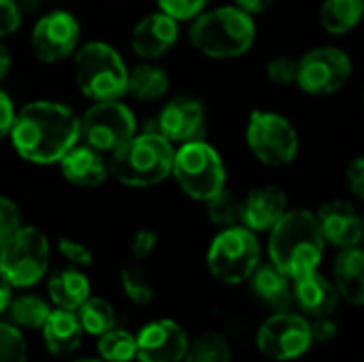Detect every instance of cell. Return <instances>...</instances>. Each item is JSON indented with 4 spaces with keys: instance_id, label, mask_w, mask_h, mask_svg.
<instances>
[{
    "instance_id": "1",
    "label": "cell",
    "mask_w": 364,
    "mask_h": 362,
    "mask_svg": "<svg viewBox=\"0 0 364 362\" xmlns=\"http://www.w3.org/2000/svg\"><path fill=\"white\" fill-rule=\"evenodd\" d=\"M9 139L21 160L38 166L58 164L81 141L79 115L58 100H32L15 111Z\"/></svg>"
},
{
    "instance_id": "2",
    "label": "cell",
    "mask_w": 364,
    "mask_h": 362,
    "mask_svg": "<svg viewBox=\"0 0 364 362\" xmlns=\"http://www.w3.org/2000/svg\"><path fill=\"white\" fill-rule=\"evenodd\" d=\"M269 233V258L273 267L286 273L292 282L318 271L326 241L314 211L288 209Z\"/></svg>"
},
{
    "instance_id": "3",
    "label": "cell",
    "mask_w": 364,
    "mask_h": 362,
    "mask_svg": "<svg viewBox=\"0 0 364 362\" xmlns=\"http://www.w3.org/2000/svg\"><path fill=\"white\" fill-rule=\"evenodd\" d=\"M175 145L158 130H143L109 154V177L128 188H154L171 177Z\"/></svg>"
},
{
    "instance_id": "4",
    "label": "cell",
    "mask_w": 364,
    "mask_h": 362,
    "mask_svg": "<svg viewBox=\"0 0 364 362\" xmlns=\"http://www.w3.org/2000/svg\"><path fill=\"white\" fill-rule=\"evenodd\" d=\"M254 17L235 4L203 11L190 26L192 47L211 60H237L254 47Z\"/></svg>"
},
{
    "instance_id": "5",
    "label": "cell",
    "mask_w": 364,
    "mask_h": 362,
    "mask_svg": "<svg viewBox=\"0 0 364 362\" xmlns=\"http://www.w3.org/2000/svg\"><path fill=\"white\" fill-rule=\"evenodd\" d=\"M73 68L75 83L87 100L100 102L126 96L128 66L113 45L105 41L79 45L73 53Z\"/></svg>"
},
{
    "instance_id": "6",
    "label": "cell",
    "mask_w": 364,
    "mask_h": 362,
    "mask_svg": "<svg viewBox=\"0 0 364 362\" xmlns=\"http://www.w3.org/2000/svg\"><path fill=\"white\" fill-rule=\"evenodd\" d=\"M171 177L186 196L205 203L226 188V164L211 143L198 139L175 147Z\"/></svg>"
},
{
    "instance_id": "7",
    "label": "cell",
    "mask_w": 364,
    "mask_h": 362,
    "mask_svg": "<svg viewBox=\"0 0 364 362\" xmlns=\"http://www.w3.org/2000/svg\"><path fill=\"white\" fill-rule=\"evenodd\" d=\"M51 258L47 235L36 226H19L0 245V277L11 288H32L38 284Z\"/></svg>"
},
{
    "instance_id": "8",
    "label": "cell",
    "mask_w": 364,
    "mask_h": 362,
    "mask_svg": "<svg viewBox=\"0 0 364 362\" xmlns=\"http://www.w3.org/2000/svg\"><path fill=\"white\" fill-rule=\"evenodd\" d=\"M262 258L260 241L250 228L235 224L220 228L207 252V267L215 280L228 286L243 284L258 269Z\"/></svg>"
},
{
    "instance_id": "9",
    "label": "cell",
    "mask_w": 364,
    "mask_h": 362,
    "mask_svg": "<svg viewBox=\"0 0 364 362\" xmlns=\"http://www.w3.org/2000/svg\"><path fill=\"white\" fill-rule=\"evenodd\" d=\"M245 143L258 162L273 169L292 164L301 149V139L292 122L282 113L262 109L250 113Z\"/></svg>"
},
{
    "instance_id": "10",
    "label": "cell",
    "mask_w": 364,
    "mask_h": 362,
    "mask_svg": "<svg viewBox=\"0 0 364 362\" xmlns=\"http://www.w3.org/2000/svg\"><path fill=\"white\" fill-rule=\"evenodd\" d=\"M136 115L126 102H122V98L94 102L79 117V139L105 156L122 147L136 134Z\"/></svg>"
},
{
    "instance_id": "11",
    "label": "cell",
    "mask_w": 364,
    "mask_h": 362,
    "mask_svg": "<svg viewBox=\"0 0 364 362\" xmlns=\"http://www.w3.org/2000/svg\"><path fill=\"white\" fill-rule=\"evenodd\" d=\"M296 85L309 96H331L346 87L352 79V58L333 45L309 49L296 60Z\"/></svg>"
},
{
    "instance_id": "12",
    "label": "cell",
    "mask_w": 364,
    "mask_h": 362,
    "mask_svg": "<svg viewBox=\"0 0 364 362\" xmlns=\"http://www.w3.org/2000/svg\"><path fill=\"white\" fill-rule=\"evenodd\" d=\"M81 26L79 19L64 9L41 15L30 32V47L38 62L58 64L68 60L79 47Z\"/></svg>"
},
{
    "instance_id": "13",
    "label": "cell",
    "mask_w": 364,
    "mask_h": 362,
    "mask_svg": "<svg viewBox=\"0 0 364 362\" xmlns=\"http://www.w3.org/2000/svg\"><path fill=\"white\" fill-rule=\"evenodd\" d=\"M309 320L292 312H275L256 335L258 350L273 361H294L311 348Z\"/></svg>"
},
{
    "instance_id": "14",
    "label": "cell",
    "mask_w": 364,
    "mask_h": 362,
    "mask_svg": "<svg viewBox=\"0 0 364 362\" xmlns=\"http://www.w3.org/2000/svg\"><path fill=\"white\" fill-rule=\"evenodd\" d=\"M156 130L168 139L173 145L205 139L207 132V111L203 100L181 94L171 98L158 113Z\"/></svg>"
},
{
    "instance_id": "15",
    "label": "cell",
    "mask_w": 364,
    "mask_h": 362,
    "mask_svg": "<svg viewBox=\"0 0 364 362\" xmlns=\"http://www.w3.org/2000/svg\"><path fill=\"white\" fill-rule=\"evenodd\" d=\"M134 339L141 362H181L190 344L186 331L173 320L149 322Z\"/></svg>"
},
{
    "instance_id": "16",
    "label": "cell",
    "mask_w": 364,
    "mask_h": 362,
    "mask_svg": "<svg viewBox=\"0 0 364 362\" xmlns=\"http://www.w3.org/2000/svg\"><path fill=\"white\" fill-rule=\"evenodd\" d=\"M179 41V21L162 11L141 17L130 32V47L143 60H158L166 55Z\"/></svg>"
},
{
    "instance_id": "17",
    "label": "cell",
    "mask_w": 364,
    "mask_h": 362,
    "mask_svg": "<svg viewBox=\"0 0 364 362\" xmlns=\"http://www.w3.org/2000/svg\"><path fill=\"white\" fill-rule=\"evenodd\" d=\"M320 233L326 243L346 250V247H356L363 241V218L356 209L354 203L335 198L324 203L318 213H316Z\"/></svg>"
},
{
    "instance_id": "18",
    "label": "cell",
    "mask_w": 364,
    "mask_h": 362,
    "mask_svg": "<svg viewBox=\"0 0 364 362\" xmlns=\"http://www.w3.org/2000/svg\"><path fill=\"white\" fill-rule=\"evenodd\" d=\"M288 211V194L282 186L269 183L247 192L241 201L239 224L252 233H269Z\"/></svg>"
},
{
    "instance_id": "19",
    "label": "cell",
    "mask_w": 364,
    "mask_h": 362,
    "mask_svg": "<svg viewBox=\"0 0 364 362\" xmlns=\"http://www.w3.org/2000/svg\"><path fill=\"white\" fill-rule=\"evenodd\" d=\"M62 177L79 188H98L107 181L109 169L105 154L90 145H73L58 162Z\"/></svg>"
},
{
    "instance_id": "20",
    "label": "cell",
    "mask_w": 364,
    "mask_h": 362,
    "mask_svg": "<svg viewBox=\"0 0 364 362\" xmlns=\"http://www.w3.org/2000/svg\"><path fill=\"white\" fill-rule=\"evenodd\" d=\"M294 301L311 318L333 316L339 307V292L333 282L322 273L314 271L305 277L294 280Z\"/></svg>"
},
{
    "instance_id": "21",
    "label": "cell",
    "mask_w": 364,
    "mask_h": 362,
    "mask_svg": "<svg viewBox=\"0 0 364 362\" xmlns=\"http://www.w3.org/2000/svg\"><path fill=\"white\" fill-rule=\"evenodd\" d=\"M252 290L254 294L269 305L275 312H286L294 303V284L292 280L282 273L277 267L269 265H258V269L252 273Z\"/></svg>"
},
{
    "instance_id": "22",
    "label": "cell",
    "mask_w": 364,
    "mask_h": 362,
    "mask_svg": "<svg viewBox=\"0 0 364 362\" xmlns=\"http://www.w3.org/2000/svg\"><path fill=\"white\" fill-rule=\"evenodd\" d=\"M335 288L339 299H346L354 307L364 303V252L360 245L346 247L335 258Z\"/></svg>"
},
{
    "instance_id": "23",
    "label": "cell",
    "mask_w": 364,
    "mask_h": 362,
    "mask_svg": "<svg viewBox=\"0 0 364 362\" xmlns=\"http://www.w3.org/2000/svg\"><path fill=\"white\" fill-rule=\"evenodd\" d=\"M41 329H43L45 346L53 356H66L75 352L83 337V329L79 324L77 314L68 309H60V307L49 312Z\"/></svg>"
},
{
    "instance_id": "24",
    "label": "cell",
    "mask_w": 364,
    "mask_h": 362,
    "mask_svg": "<svg viewBox=\"0 0 364 362\" xmlns=\"http://www.w3.org/2000/svg\"><path fill=\"white\" fill-rule=\"evenodd\" d=\"M168 87H171L168 73L149 60L143 64H136L134 68H128L126 94H130L132 98H136L141 102H156V100L164 98Z\"/></svg>"
},
{
    "instance_id": "25",
    "label": "cell",
    "mask_w": 364,
    "mask_h": 362,
    "mask_svg": "<svg viewBox=\"0 0 364 362\" xmlns=\"http://www.w3.org/2000/svg\"><path fill=\"white\" fill-rule=\"evenodd\" d=\"M47 290L55 307L77 312L79 305L90 297V280L77 269H64L51 275Z\"/></svg>"
},
{
    "instance_id": "26",
    "label": "cell",
    "mask_w": 364,
    "mask_h": 362,
    "mask_svg": "<svg viewBox=\"0 0 364 362\" xmlns=\"http://www.w3.org/2000/svg\"><path fill=\"white\" fill-rule=\"evenodd\" d=\"M364 0H324L320 6V23L328 34H348L363 19Z\"/></svg>"
},
{
    "instance_id": "27",
    "label": "cell",
    "mask_w": 364,
    "mask_h": 362,
    "mask_svg": "<svg viewBox=\"0 0 364 362\" xmlns=\"http://www.w3.org/2000/svg\"><path fill=\"white\" fill-rule=\"evenodd\" d=\"M77 318H79L83 333L94 335V337H100L102 333L115 329V324H117V316H115L113 305L100 297H87L79 305Z\"/></svg>"
},
{
    "instance_id": "28",
    "label": "cell",
    "mask_w": 364,
    "mask_h": 362,
    "mask_svg": "<svg viewBox=\"0 0 364 362\" xmlns=\"http://www.w3.org/2000/svg\"><path fill=\"white\" fill-rule=\"evenodd\" d=\"M6 312H9L11 324L21 326V329H41L51 309L47 301H43L41 297L26 294V297L11 299Z\"/></svg>"
},
{
    "instance_id": "29",
    "label": "cell",
    "mask_w": 364,
    "mask_h": 362,
    "mask_svg": "<svg viewBox=\"0 0 364 362\" xmlns=\"http://www.w3.org/2000/svg\"><path fill=\"white\" fill-rule=\"evenodd\" d=\"M230 344L220 333H203L192 344H188L186 362H230Z\"/></svg>"
},
{
    "instance_id": "30",
    "label": "cell",
    "mask_w": 364,
    "mask_h": 362,
    "mask_svg": "<svg viewBox=\"0 0 364 362\" xmlns=\"http://www.w3.org/2000/svg\"><path fill=\"white\" fill-rule=\"evenodd\" d=\"M205 213L209 222L218 228L235 226L241 220V201L228 188H222L218 194L205 201Z\"/></svg>"
},
{
    "instance_id": "31",
    "label": "cell",
    "mask_w": 364,
    "mask_h": 362,
    "mask_svg": "<svg viewBox=\"0 0 364 362\" xmlns=\"http://www.w3.org/2000/svg\"><path fill=\"white\" fill-rule=\"evenodd\" d=\"M98 354L105 362H130L136 358V339L128 331L111 329L100 335Z\"/></svg>"
},
{
    "instance_id": "32",
    "label": "cell",
    "mask_w": 364,
    "mask_h": 362,
    "mask_svg": "<svg viewBox=\"0 0 364 362\" xmlns=\"http://www.w3.org/2000/svg\"><path fill=\"white\" fill-rule=\"evenodd\" d=\"M119 282L124 294L134 303V305H149L154 301V286L145 277V273L136 267H124L119 271Z\"/></svg>"
},
{
    "instance_id": "33",
    "label": "cell",
    "mask_w": 364,
    "mask_h": 362,
    "mask_svg": "<svg viewBox=\"0 0 364 362\" xmlns=\"http://www.w3.org/2000/svg\"><path fill=\"white\" fill-rule=\"evenodd\" d=\"M26 339L15 324L0 322V362H26Z\"/></svg>"
},
{
    "instance_id": "34",
    "label": "cell",
    "mask_w": 364,
    "mask_h": 362,
    "mask_svg": "<svg viewBox=\"0 0 364 362\" xmlns=\"http://www.w3.org/2000/svg\"><path fill=\"white\" fill-rule=\"evenodd\" d=\"M156 4L158 11L166 13L175 21H190L207 9L209 0H156Z\"/></svg>"
},
{
    "instance_id": "35",
    "label": "cell",
    "mask_w": 364,
    "mask_h": 362,
    "mask_svg": "<svg viewBox=\"0 0 364 362\" xmlns=\"http://www.w3.org/2000/svg\"><path fill=\"white\" fill-rule=\"evenodd\" d=\"M296 66L299 62L290 55H275L267 64V77L275 85H292L296 83Z\"/></svg>"
},
{
    "instance_id": "36",
    "label": "cell",
    "mask_w": 364,
    "mask_h": 362,
    "mask_svg": "<svg viewBox=\"0 0 364 362\" xmlns=\"http://www.w3.org/2000/svg\"><path fill=\"white\" fill-rule=\"evenodd\" d=\"M21 226V211L15 201L0 194V245Z\"/></svg>"
},
{
    "instance_id": "37",
    "label": "cell",
    "mask_w": 364,
    "mask_h": 362,
    "mask_svg": "<svg viewBox=\"0 0 364 362\" xmlns=\"http://www.w3.org/2000/svg\"><path fill=\"white\" fill-rule=\"evenodd\" d=\"M58 252L62 254V258L66 262H70L75 267H90L94 262L92 252L83 243H79L75 239H68V237H60L58 239Z\"/></svg>"
},
{
    "instance_id": "38",
    "label": "cell",
    "mask_w": 364,
    "mask_h": 362,
    "mask_svg": "<svg viewBox=\"0 0 364 362\" xmlns=\"http://www.w3.org/2000/svg\"><path fill=\"white\" fill-rule=\"evenodd\" d=\"M23 15L15 0H0V38L11 36L19 30Z\"/></svg>"
},
{
    "instance_id": "39",
    "label": "cell",
    "mask_w": 364,
    "mask_h": 362,
    "mask_svg": "<svg viewBox=\"0 0 364 362\" xmlns=\"http://www.w3.org/2000/svg\"><path fill=\"white\" fill-rule=\"evenodd\" d=\"M158 247V235L149 228H141L134 233L132 241H130V252L134 256V260H147Z\"/></svg>"
},
{
    "instance_id": "40",
    "label": "cell",
    "mask_w": 364,
    "mask_h": 362,
    "mask_svg": "<svg viewBox=\"0 0 364 362\" xmlns=\"http://www.w3.org/2000/svg\"><path fill=\"white\" fill-rule=\"evenodd\" d=\"M346 181H348V188L350 192L354 194V198L364 201V158L363 156H356L348 169H346Z\"/></svg>"
},
{
    "instance_id": "41",
    "label": "cell",
    "mask_w": 364,
    "mask_h": 362,
    "mask_svg": "<svg viewBox=\"0 0 364 362\" xmlns=\"http://www.w3.org/2000/svg\"><path fill=\"white\" fill-rule=\"evenodd\" d=\"M13 119H15V105H13L11 96L0 90V143H4L9 139Z\"/></svg>"
},
{
    "instance_id": "42",
    "label": "cell",
    "mask_w": 364,
    "mask_h": 362,
    "mask_svg": "<svg viewBox=\"0 0 364 362\" xmlns=\"http://www.w3.org/2000/svg\"><path fill=\"white\" fill-rule=\"evenodd\" d=\"M309 329H311V339L318 341V344L331 341L337 335V324L331 320V316H326V318H314V322H309Z\"/></svg>"
},
{
    "instance_id": "43",
    "label": "cell",
    "mask_w": 364,
    "mask_h": 362,
    "mask_svg": "<svg viewBox=\"0 0 364 362\" xmlns=\"http://www.w3.org/2000/svg\"><path fill=\"white\" fill-rule=\"evenodd\" d=\"M275 0H235V6H239L241 11L250 13L252 17L254 15H260L264 11H269L273 6Z\"/></svg>"
},
{
    "instance_id": "44",
    "label": "cell",
    "mask_w": 364,
    "mask_h": 362,
    "mask_svg": "<svg viewBox=\"0 0 364 362\" xmlns=\"http://www.w3.org/2000/svg\"><path fill=\"white\" fill-rule=\"evenodd\" d=\"M11 62H13V58H11V51H9V47L2 43V38H0V81L9 75V70H11Z\"/></svg>"
},
{
    "instance_id": "45",
    "label": "cell",
    "mask_w": 364,
    "mask_h": 362,
    "mask_svg": "<svg viewBox=\"0 0 364 362\" xmlns=\"http://www.w3.org/2000/svg\"><path fill=\"white\" fill-rule=\"evenodd\" d=\"M15 2H17L21 15H34V13H38L41 6H43V0H15Z\"/></svg>"
},
{
    "instance_id": "46",
    "label": "cell",
    "mask_w": 364,
    "mask_h": 362,
    "mask_svg": "<svg viewBox=\"0 0 364 362\" xmlns=\"http://www.w3.org/2000/svg\"><path fill=\"white\" fill-rule=\"evenodd\" d=\"M11 286L0 277V316L6 312V307H9V303H11Z\"/></svg>"
},
{
    "instance_id": "47",
    "label": "cell",
    "mask_w": 364,
    "mask_h": 362,
    "mask_svg": "<svg viewBox=\"0 0 364 362\" xmlns=\"http://www.w3.org/2000/svg\"><path fill=\"white\" fill-rule=\"evenodd\" d=\"M75 362H105V361H90V358H83V361H75Z\"/></svg>"
}]
</instances>
